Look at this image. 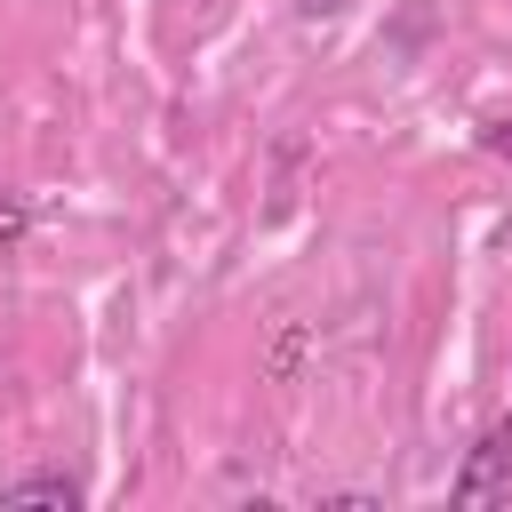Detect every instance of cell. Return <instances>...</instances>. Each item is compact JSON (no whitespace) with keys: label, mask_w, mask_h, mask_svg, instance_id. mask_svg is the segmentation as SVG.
<instances>
[{"label":"cell","mask_w":512,"mask_h":512,"mask_svg":"<svg viewBox=\"0 0 512 512\" xmlns=\"http://www.w3.org/2000/svg\"><path fill=\"white\" fill-rule=\"evenodd\" d=\"M504 488H512V424H488L480 448L464 456V472H456L448 496H456V504H496Z\"/></svg>","instance_id":"obj_1"},{"label":"cell","mask_w":512,"mask_h":512,"mask_svg":"<svg viewBox=\"0 0 512 512\" xmlns=\"http://www.w3.org/2000/svg\"><path fill=\"white\" fill-rule=\"evenodd\" d=\"M0 504H64V512H72V504H80V480H72V472H24V480L0 488Z\"/></svg>","instance_id":"obj_2"},{"label":"cell","mask_w":512,"mask_h":512,"mask_svg":"<svg viewBox=\"0 0 512 512\" xmlns=\"http://www.w3.org/2000/svg\"><path fill=\"white\" fill-rule=\"evenodd\" d=\"M24 200H0V256H16V240H24Z\"/></svg>","instance_id":"obj_3"},{"label":"cell","mask_w":512,"mask_h":512,"mask_svg":"<svg viewBox=\"0 0 512 512\" xmlns=\"http://www.w3.org/2000/svg\"><path fill=\"white\" fill-rule=\"evenodd\" d=\"M296 8H304V16H336L344 0H296Z\"/></svg>","instance_id":"obj_4"},{"label":"cell","mask_w":512,"mask_h":512,"mask_svg":"<svg viewBox=\"0 0 512 512\" xmlns=\"http://www.w3.org/2000/svg\"><path fill=\"white\" fill-rule=\"evenodd\" d=\"M488 152H504V160H512V128H488Z\"/></svg>","instance_id":"obj_5"}]
</instances>
